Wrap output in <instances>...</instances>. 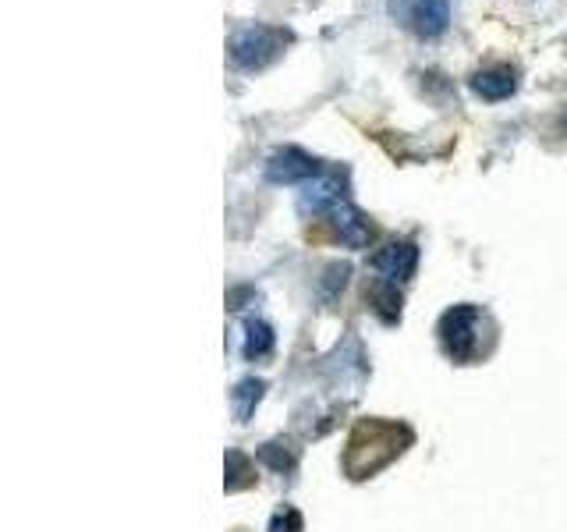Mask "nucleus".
Returning <instances> with one entry per match:
<instances>
[{"instance_id":"nucleus-3","label":"nucleus","mask_w":567,"mask_h":532,"mask_svg":"<svg viewBox=\"0 0 567 532\" xmlns=\"http://www.w3.org/2000/svg\"><path fill=\"white\" fill-rule=\"evenodd\" d=\"M390 18L422 40H436L451 25L447 0H390Z\"/></svg>"},{"instance_id":"nucleus-4","label":"nucleus","mask_w":567,"mask_h":532,"mask_svg":"<svg viewBox=\"0 0 567 532\" xmlns=\"http://www.w3.org/2000/svg\"><path fill=\"white\" fill-rule=\"evenodd\" d=\"M284 43H288V36L277 29H270V25H249V29L234 32L231 40V57L238 68H266L270 61H277V54L284 50Z\"/></svg>"},{"instance_id":"nucleus-15","label":"nucleus","mask_w":567,"mask_h":532,"mask_svg":"<svg viewBox=\"0 0 567 532\" xmlns=\"http://www.w3.org/2000/svg\"><path fill=\"white\" fill-rule=\"evenodd\" d=\"M259 458H263L266 465H273V469H277V472H288L291 465H295V458H291L288 451H284V454H277V444H266L263 451H259Z\"/></svg>"},{"instance_id":"nucleus-5","label":"nucleus","mask_w":567,"mask_h":532,"mask_svg":"<svg viewBox=\"0 0 567 532\" xmlns=\"http://www.w3.org/2000/svg\"><path fill=\"white\" fill-rule=\"evenodd\" d=\"M319 171H323V164L298 146L277 149V153H270V160H266V181H273V185H305V181L316 178Z\"/></svg>"},{"instance_id":"nucleus-11","label":"nucleus","mask_w":567,"mask_h":532,"mask_svg":"<svg viewBox=\"0 0 567 532\" xmlns=\"http://www.w3.org/2000/svg\"><path fill=\"white\" fill-rule=\"evenodd\" d=\"M263 380H256V376H249V380H241L238 387L231 391V408H234V419L238 423H245L252 415V408L259 405V398H263Z\"/></svg>"},{"instance_id":"nucleus-2","label":"nucleus","mask_w":567,"mask_h":532,"mask_svg":"<svg viewBox=\"0 0 567 532\" xmlns=\"http://www.w3.org/2000/svg\"><path fill=\"white\" fill-rule=\"evenodd\" d=\"M486 316L475 306H454L451 313H443L440 320V341L443 352L451 355L454 362H475L486 352Z\"/></svg>"},{"instance_id":"nucleus-12","label":"nucleus","mask_w":567,"mask_h":532,"mask_svg":"<svg viewBox=\"0 0 567 532\" xmlns=\"http://www.w3.org/2000/svg\"><path fill=\"white\" fill-rule=\"evenodd\" d=\"M373 302H376V313H380L383 323H397V320H401V291H397V284L380 281L373 288Z\"/></svg>"},{"instance_id":"nucleus-1","label":"nucleus","mask_w":567,"mask_h":532,"mask_svg":"<svg viewBox=\"0 0 567 532\" xmlns=\"http://www.w3.org/2000/svg\"><path fill=\"white\" fill-rule=\"evenodd\" d=\"M412 444V430L401 423H383V419H358L344 451V472L351 479H369L380 469H387L404 447Z\"/></svg>"},{"instance_id":"nucleus-6","label":"nucleus","mask_w":567,"mask_h":532,"mask_svg":"<svg viewBox=\"0 0 567 532\" xmlns=\"http://www.w3.org/2000/svg\"><path fill=\"white\" fill-rule=\"evenodd\" d=\"M344 174L341 171H319L298 192V210L302 213H334L344 203Z\"/></svg>"},{"instance_id":"nucleus-13","label":"nucleus","mask_w":567,"mask_h":532,"mask_svg":"<svg viewBox=\"0 0 567 532\" xmlns=\"http://www.w3.org/2000/svg\"><path fill=\"white\" fill-rule=\"evenodd\" d=\"M252 486V469H249V458L238 451H227V490H245Z\"/></svg>"},{"instance_id":"nucleus-14","label":"nucleus","mask_w":567,"mask_h":532,"mask_svg":"<svg viewBox=\"0 0 567 532\" xmlns=\"http://www.w3.org/2000/svg\"><path fill=\"white\" fill-rule=\"evenodd\" d=\"M302 511L298 508H284V511H277L273 515V522H270V532H302Z\"/></svg>"},{"instance_id":"nucleus-10","label":"nucleus","mask_w":567,"mask_h":532,"mask_svg":"<svg viewBox=\"0 0 567 532\" xmlns=\"http://www.w3.org/2000/svg\"><path fill=\"white\" fill-rule=\"evenodd\" d=\"M245 359H266L273 352V330L263 320H245V345H241Z\"/></svg>"},{"instance_id":"nucleus-7","label":"nucleus","mask_w":567,"mask_h":532,"mask_svg":"<svg viewBox=\"0 0 567 532\" xmlns=\"http://www.w3.org/2000/svg\"><path fill=\"white\" fill-rule=\"evenodd\" d=\"M415 266H419V249H415V242H387L373 256V270L383 274V281L390 284L408 281V277L415 274Z\"/></svg>"},{"instance_id":"nucleus-8","label":"nucleus","mask_w":567,"mask_h":532,"mask_svg":"<svg viewBox=\"0 0 567 532\" xmlns=\"http://www.w3.org/2000/svg\"><path fill=\"white\" fill-rule=\"evenodd\" d=\"M334 231H337V238H341L348 249H366L369 245V238H373V224H369V217L358 206H351L348 199H344L341 206H337L334 213Z\"/></svg>"},{"instance_id":"nucleus-9","label":"nucleus","mask_w":567,"mask_h":532,"mask_svg":"<svg viewBox=\"0 0 567 532\" xmlns=\"http://www.w3.org/2000/svg\"><path fill=\"white\" fill-rule=\"evenodd\" d=\"M472 89L482 100H507V96L518 89V71L511 64H493V68H482L472 75Z\"/></svg>"}]
</instances>
